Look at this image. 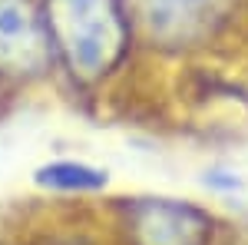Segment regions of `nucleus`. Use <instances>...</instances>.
<instances>
[{"label": "nucleus", "instance_id": "f257e3e1", "mask_svg": "<svg viewBox=\"0 0 248 245\" xmlns=\"http://www.w3.org/2000/svg\"><path fill=\"white\" fill-rule=\"evenodd\" d=\"M40 10L57 70L73 86H103L136 47L126 0H40Z\"/></svg>", "mask_w": 248, "mask_h": 245}, {"label": "nucleus", "instance_id": "f03ea898", "mask_svg": "<svg viewBox=\"0 0 248 245\" xmlns=\"http://www.w3.org/2000/svg\"><path fill=\"white\" fill-rule=\"evenodd\" d=\"M242 7L245 0H126L133 40L162 57H182L215 43Z\"/></svg>", "mask_w": 248, "mask_h": 245}, {"label": "nucleus", "instance_id": "7ed1b4c3", "mask_svg": "<svg viewBox=\"0 0 248 245\" xmlns=\"http://www.w3.org/2000/svg\"><path fill=\"white\" fill-rule=\"evenodd\" d=\"M126 245H212L215 215L179 196H123L113 202Z\"/></svg>", "mask_w": 248, "mask_h": 245}, {"label": "nucleus", "instance_id": "20e7f679", "mask_svg": "<svg viewBox=\"0 0 248 245\" xmlns=\"http://www.w3.org/2000/svg\"><path fill=\"white\" fill-rule=\"evenodd\" d=\"M57 70L40 0H0V83H37Z\"/></svg>", "mask_w": 248, "mask_h": 245}, {"label": "nucleus", "instance_id": "39448f33", "mask_svg": "<svg viewBox=\"0 0 248 245\" xmlns=\"http://www.w3.org/2000/svg\"><path fill=\"white\" fill-rule=\"evenodd\" d=\"M113 182L109 169L83 159H50L33 169V186L53 196H99Z\"/></svg>", "mask_w": 248, "mask_h": 245}, {"label": "nucleus", "instance_id": "423d86ee", "mask_svg": "<svg viewBox=\"0 0 248 245\" xmlns=\"http://www.w3.org/2000/svg\"><path fill=\"white\" fill-rule=\"evenodd\" d=\"M202 186L212 189V192H222V196H235V192L245 189V179L229 166H212V169L202 172Z\"/></svg>", "mask_w": 248, "mask_h": 245}, {"label": "nucleus", "instance_id": "0eeeda50", "mask_svg": "<svg viewBox=\"0 0 248 245\" xmlns=\"http://www.w3.org/2000/svg\"><path fill=\"white\" fill-rule=\"evenodd\" d=\"M57 245H83V242H57Z\"/></svg>", "mask_w": 248, "mask_h": 245}]
</instances>
